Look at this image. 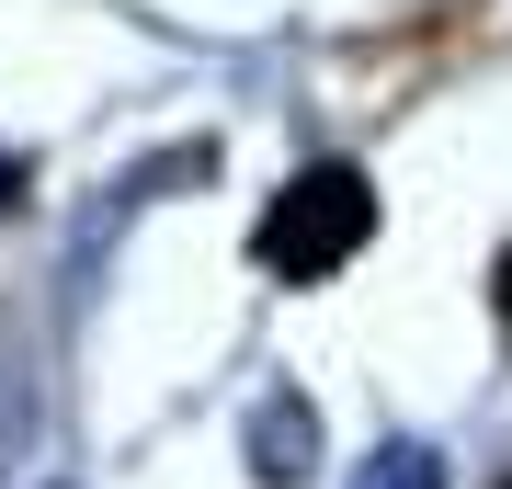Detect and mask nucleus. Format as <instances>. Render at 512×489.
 <instances>
[{
  "instance_id": "f03ea898",
  "label": "nucleus",
  "mask_w": 512,
  "mask_h": 489,
  "mask_svg": "<svg viewBox=\"0 0 512 489\" xmlns=\"http://www.w3.org/2000/svg\"><path fill=\"white\" fill-rule=\"evenodd\" d=\"M365 489H444V467H433V444H387L365 467Z\"/></svg>"
},
{
  "instance_id": "7ed1b4c3",
  "label": "nucleus",
  "mask_w": 512,
  "mask_h": 489,
  "mask_svg": "<svg viewBox=\"0 0 512 489\" xmlns=\"http://www.w3.org/2000/svg\"><path fill=\"white\" fill-rule=\"evenodd\" d=\"M23 182H35V171H23V160H0V205H12V194H23Z\"/></svg>"
},
{
  "instance_id": "f257e3e1",
  "label": "nucleus",
  "mask_w": 512,
  "mask_h": 489,
  "mask_svg": "<svg viewBox=\"0 0 512 489\" xmlns=\"http://www.w3.org/2000/svg\"><path fill=\"white\" fill-rule=\"evenodd\" d=\"M365 239H376V182L353 171V160H319V171H296L285 194L262 205L251 262L274 273V285H330Z\"/></svg>"
},
{
  "instance_id": "20e7f679",
  "label": "nucleus",
  "mask_w": 512,
  "mask_h": 489,
  "mask_svg": "<svg viewBox=\"0 0 512 489\" xmlns=\"http://www.w3.org/2000/svg\"><path fill=\"white\" fill-rule=\"evenodd\" d=\"M501 308H512V273H501Z\"/></svg>"
},
{
  "instance_id": "39448f33",
  "label": "nucleus",
  "mask_w": 512,
  "mask_h": 489,
  "mask_svg": "<svg viewBox=\"0 0 512 489\" xmlns=\"http://www.w3.org/2000/svg\"><path fill=\"white\" fill-rule=\"evenodd\" d=\"M501 489H512V478H501Z\"/></svg>"
}]
</instances>
